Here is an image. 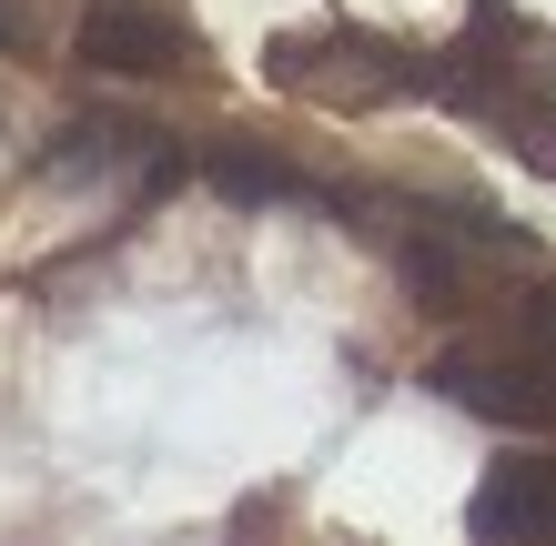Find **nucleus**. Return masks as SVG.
Wrapping results in <instances>:
<instances>
[{
    "label": "nucleus",
    "mask_w": 556,
    "mask_h": 546,
    "mask_svg": "<svg viewBox=\"0 0 556 546\" xmlns=\"http://www.w3.org/2000/svg\"><path fill=\"white\" fill-rule=\"evenodd\" d=\"M425 395H445L455 415H485L506 435H556V344H445L425 365Z\"/></svg>",
    "instance_id": "2"
},
{
    "label": "nucleus",
    "mask_w": 556,
    "mask_h": 546,
    "mask_svg": "<svg viewBox=\"0 0 556 546\" xmlns=\"http://www.w3.org/2000/svg\"><path fill=\"white\" fill-rule=\"evenodd\" d=\"M72 61L102 81H182V72H203V21L182 0H81Z\"/></svg>",
    "instance_id": "3"
},
{
    "label": "nucleus",
    "mask_w": 556,
    "mask_h": 546,
    "mask_svg": "<svg viewBox=\"0 0 556 546\" xmlns=\"http://www.w3.org/2000/svg\"><path fill=\"white\" fill-rule=\"evenodd\" d=\"M132 163H162V132H152V122L81 112V122H61L51 152H30V182H102V173H132Z\"/></svg>",
    "instance_id": "4"
},
{
    "label": "nucleus",
    "mask_w": 556,
    "mask_h": 546,
    "mask_svg": "<svg viewBox=\"0 0 556 546\" xmlns=\"http://www.w3.org/2000/svg\"><path fill=\"white\" fill-rule=\"evenodd\" d=\"M466 526L476 536H556V456H496Z\"/></svg>",
    "instance_id": "5"
},
{
    "label": "nucleus",
    "mask_w": 556,
    "mask_h": 546,
    "mask_svg": "<svg viewBox=\"0 0 556 546\" xmlns=\"http://www.w3.org/2000/svg\"><path fill=\"white\" fill-rule=\"evenodd\" d=\"M203 173L233 192V203H334V192H324V182H304L293 163H264V152H233V142H223V152H203Z\"/></svg>",
    "instance_id": "6"
},
{
    "label": "nucleus",
    "mask_w": 556,
    "mask_h": 546,
    "mask_svg": "<svg viewBox=\"0 0 556 546\" xmlns=\"http://www.w3.org/2000/svg\"><path fill=\"white\" fill-rule=\"evenodd\" d=\"M264 72H274V91L324 102V112H384V102H425L435 91V61H415L384 30H274Z\"/></svg>",
    "instance_id": "1"
},
{
    "label": "nucleus",
    "mask_w": 556,
    "mask_h": 546,
    "mask_svg": "<svg viewBox=\"0 0 556 546\" xmlns=\"http://www.w3.org/2000/svg\"><path fill=\"white\" fill-rule=\"evenodd\" d=\"M41 41V0H0V51H30Z\"/></svg>",
    "instance_id": "7"
}]
</instances>
